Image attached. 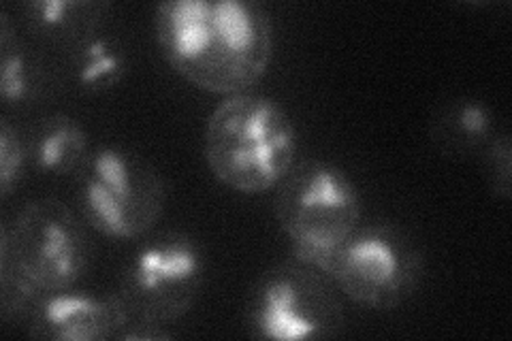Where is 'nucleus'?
Here are the masks:
<instances>
[{"label":"nucleus","instance_id":"nucleus-6","mask_svg":"<svg viewBox=\"0 0 512 341\" xmlns=\"http://www.w3.org/2000/svg\"><path fill=\"white\" fill-rule=\"evenodd\" d=\"M205 284L201 243L184 231L143 237L128 258L114 295L128 322L171 327L195 307Z\"/></svg>","mask_w":512,"mask_h":341},{"label":"nucleus","instance_id":"nucleus-14","mask_svg":"<svg viewBox=\"0 0 512 341\" xmlns=\"http://www.w3.org/2000/svg\"><path fill=\"white\" fill-rule=\"evenodd\" d=\"M124 43L103 30L67 54V73L73 86L84 94H101L122 84L128 73Z\"/></svg>","mask_w":512,"mask_h":341},{"label":"nucleus","instance_id":"nucleus-4","mask_svg":"<svg viewBox=\"0 0 512 341\" xmlns=\"http://www.w3.org/2000/svg\"><path fill=\"white\" fill-rule=\"evenodd\" d=\"M274 192V216L293 258L329 278L335 256L361 226L357 184L335 162L299 158Z\"/></svg>","mask_w":512,"mask_h":341},{"label":"nucleus","instance_id":"nucleus-15","mask_svg":"<svg viewBox=\"0 0 512 341\" xmlns=\"http://www.w3.org/2000/svg\"><path fill=\"white\" fill-rule=\"evenodd\" d=\"M30 169L26 133L11 118L0 120V197L7 201Z\"/></svg>","mask_w":512,"mask_h":341},{"label":"nucleus","instance_id":"nucleus-10","mask_svg":"<svg viewBox=\"0 0 512 341\" xmlns=\"http://www.w3.org/2000/svg\"><path fill=\"white\" fill-rule=\"evenodd\" d=\"M107 0H30L22 5V30L41 50L69 54L105 30Z\"/></svg>","mask_w":512,"mask_h":341},{"label":"nucleus","instance_id":"nucleus-2","mask_svg":"<svg viewBox=\"0 0 512 341\" xmlns=\"http://www.w3.org/2000/svg\"><path fill=\"white\" fill-rule=\"evenodd\" d=\"M86 226L56 197L26 201L0 224V316L7 324H24L41 297L84 280L92 258Z\"/></svg>","mask_w":512,"mask_h":341},{"label":"nucleus","instance_id":"nucleus-3","mask_svg":"<svg viewBox=\"0 0 512 341\" xmlns=\"http://www.w3.org/2000/svg\"><path fill=\"white\" fill-rule=\"evenodd\" d=\"M203 156L220 184L242 194H265L297 165L299 131L291 113L271 96H224L205 122Z\"/></svg>","mask_w":512,"mask_h":341},{"label":"nucleus","instance_id":"nucleus-7","mask_svg":"<svg viewBox=\"0 0 512 341\" xmlns=\"http://www.w3.org/2000/svg\"><path fill=\"white\" fill-rule=\"evenodd\" d=\"M329 278L297 258L267 269L254 282L244 322L256 339H333L344 331V307Z\"/></svg>","mask_w":512,"mask_h":341},{"label":"nucleus","instance_id":"nucleus-1","mask_svg":"<svg viewBox=\"0 0 512 341\" xmlns=\"http://www.w3.org/2000/svg\"><path fill=\"white\" fill-rule=\"evenodd\" d=\"M154 32L169 67L210 94L252 92L274 58V24L252 0H167Z\"/></svg>","mask_w":512,"mask_h":341},{"label":"nucleus","instance_id":"nucleus-11","mask_svg":"<svg viewBox=\"0 0 512 341\" xmlns=\"http://www.w3.org/2000/svg\"><path fill=\"white\" fill-rule=\"evenodd\" d=\"M56 77L41 47L20 37L18 24L0 13V96L9 109H30L54 94Z\"/></svg>","mask_w":512,"mask_h":341},{"label":"nucleus","instance_id":"nucleus-13","mask_svg":"<svg viewBox=\"0 0 512 341\" xmlns=\"http://www.w3.org/2000/svg\"><path fill=\"white\" fill-rule=\"evenodd\" d=\"M429 133L444 156L472 158L485 154L493 137L498 135V126L485 101L463 96L440 107Z\"/></svg>","mask_w":512,"mask_h":341},{"label":"nucleus","instance_id":"nucleus-9","mask_svg":"<svg viewBox=\"0 0 512 341\" xmlns=\"http://www.w3.org/2000/svg\"><path fill=\"white\" fill-rule=\"evenodd\" d=\"M128 316L114 295H94L77 288L50 292L32 307L24 327L45 341H107L116 339Z\"/></svg>","mask_w":512,"mask_h":341},{"label":"nucleus","instance_id":"nucleus-17","mask_svg":"<svg viewBox=\"0 0 512 341\" xmlns=\"http://www.w3.org/2000/svg\"><path fill=\"white\" fill-rule=\"evenodd\" d=\"M175 333L171 327L152 322H126L116 341H158V339H173Z\"/></svg>","mask_w":512,"mask_h":341},{"label":"nucleus","instance_id":"nucleus-8","mask_svg":"<svg viewBox=\"0 0 512 341\" xmlns=\"http://www.w3.org/2000/svg\"><path fill=\"white\" fill-rule=\"evenodd\" d=\"M425 275V256L395 224H361L335 256L329 280L352 303L391 312L406 303Z\"/></svg>","mask_w":512,"mask_h":341},{"label":"nucleus","instance_id":"nucleus-12","mask_svg":"<svg viewBox=\"0 0 512 341\" xmlns=\"http://www.w3.org/2000/svg\"><path fill=\"white\" fill-rule=\"evenodd\" d=\"M30 169L45 177L75 180L92 154L86 128L69 113H50L26 131Z\"/></svg>","mask_w":512,"mask_h":341},{"label":"nucleus","instance_id":"nucleus-16","mask_svg":"<svg viewBox=\"0 0 512 341\" xmlns=\"http://www.w3.org/2000/svg\"><path fill=\"white\" fill-rule=\"evenodd\" d=\"M480 158L485 162L487 184L493 197L508 201L512 192V141L508 131H498Z\"/></svg>","mask_w":512,"mask_h":341},{"label":"nucleus","instance_id":"nucleus-5","mask_svg":"<svg viewBox=\"0 0 512 341\" xmlns=\"http://www.w3.org/2000/svg\"><path fill=\"white\" fill-rule=\"evenodd\" d=\"M75 184L79 216L88 229L109 239L148 237L165 211L163 177L146 158L124 145L105 143L94 148Z\"/></svg>","mask_w":512,"mask_h":341}]
</instances>
